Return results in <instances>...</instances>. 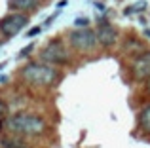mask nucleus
Instances as JSON below:
<instances>
[{"instance_id": "obj_1", "label": "nucleus", "mask_w": 150, "mask_h": 148, "mask_svg": "<svg viewBox=\"0 0 150 148\" xmlns=\"http://www.w3.org/2000/svg\"><path fill=\"white\" fill-rule=\"evenodd\" d=\"M48 129V122L44 116L36 114V112L21 110L10 114L4 123V131H8L10 135H17V137H40Z\"/></svg>"}, {"instance_id": "obj_2", "label": "nucleus", "mask_w": 150, "mask_h": 148, "mask_svg": "<svg viewBox=\"0 0 150 148\" xmlns=\"http://www.w3.org/2000/svg\"><path fill=\"white\" fill-rule=\"evenodd\" d=\"M19 78L23 80V84L30 85V87H40V89H50L53 85H57L63 80V72L57 67L46 65L42 61H30V63L23 65Z\"/></svg>"}, {"instance_id": "obj_3", "label": "nucleus", "mask_w": 150, "mask_h": 148, "mask_svg": "<svg viewBox=\"0 0 150 148\" xmlns=\"http://www.w3.org/2000/svg\"><path fill=\"white\" fill-rule=\"evenodd\" d=\"M67 40H69V48L74 53H78V55H91V53H95L101 48L99 40H97V34H95V29H89V27L70 30Z\"/></svg>"}, {"instance_id": "obj_4", "label": "nucleus", "mask_w": 150, "mask_h": 148, "mask_svg": "<svg viewBox=\"0 0 150 148\" xmlns=\"http://www.w3.org/2000/svg\"><path fill=\"white\" fill-rule=\"evenodd\" d=\"M38 57H40L42 63L51 65V67H67L72 61L70 48H67L63 38H51L48 44L40 49Z\"/></svg>"}, {"instance_id": "obj_5", "label": "nucleus", "mask_w": 150, "mask_h": 148, "mask_svg": "<svg viewBox=\"0 0 150 148\" xmlns=\"http://www.w3.org/2000/svg\"><path fill=\"white\" fill-rule=\"evenodd\" d=\"M29 13H21V11H10L0 19V34L4 38H13L29 25Z\"/></svg>"}, {"instance_id": "obj_6", "label": "nucleus", "mask_w": 150, "mask_h": 148, "mask_svg": "<svg viewBox=\"0 0 150 148\" xmlns=\"http://www.w3.org/2000/svg\"><path fill=\"white\" fill-rule=\"evenodd\" d=\"M129 76L135 82H146L150 78V49L135 53L129 61Z\"/></svg>"}, {"instance_id": "obj_7", "label": "nucleus", "mask_w": 150, "mask_h": 148, "mask_svg": "<svg viewBox=\"0 0 150 148\" xmlns=\"http://www.w3.org/2000/svg\"><path fill=\"white\" fill-rule=\"evenodd\" d=\"M95 34H97V40H99V46L101 48H106V49L112 48V46H116L118 38H120L118 29L108 21H101L99 25H97V29H95Z\"/></svg>"}, {"instance_id": "obj_8", "label": "nucleus", "mask_w": 150, "mask_h": 148, "mask_svg": "<svg viewBox=\"0 0 150 148\" xmlns=\"http://www.w3.org/2000/svg\"><path fill=\"white\" fill-rule=\"evenodd\" d=\"M8 8L11 11L21 13H33L40 8V0H8Z\"/></svg>"}, {"instance_id": "obj_9", "label": "nucleus", "mask_w": 150, "mask_h": 148, "mask_svg": "<svg viewBox=\"0 0 150 148\" xmlns=\"http://www.w3.org/2000/svg\"><path fill=\"white\" fill-rule=\"evenodd\" d=\"M0 148H30L25 137H17V135H4L0 137Z\"/></svg>"}, {"instance_id": "obj_10", "label": "nucleus", "mask_w": 150, "mask_h": 148, "mask_svg": "<svg viewBox=\"0 0 150 148\" xmlns=\"http://www.w3.org/2000/svg\"><path fill=\"white\" fill-rule=\"evenodd\" d=\"M137 125L144 135H150V103H146L139 110V118H137Z\"/></svg>"}, {"instance_id": "obj_11", "label": "nucleus", "mask_w": 150, "mask_h": 148, "mask_svg": "<svg viewBox=\"0 0 150 148\" xmlns=\"http://www.w3.org/2000/svg\"><path fill=\"white\" fill-rule=\"evenodd\" d=\"M8 120V104L4 103L2 99H0V131L4 129V123H6Z\"/></svg>"}, {"instance_id": "obj_12", "label": "nucleus", "mask_w": 150, "mask_h": 148, "mask_svg": "<svg viewBox=\"0 0 150 148\" xmlns=\"http://www.w3.org/2000/svg\"><path fill=\"white\" fill-rule=\"evenodd\" d=\"M144 8H146V2H141L139 6L135 4V6H129V8H125V11H124V13H125V15H129V13H133V11H143Z\"/></svg>"}, {"instance_id": "obj_13", "label": "nucleus", "mask_w": 150, "mask_h": 148, "mask_svg": "<svg viewBox=\"0 0 150 148\" xmlns=\"http://www.w3.org/2000/svg\"><path fill=\"white\" fill-rule=\"evenodd\" d=\"M40 30H42V27H33V29L27 32V38H34V36H38V34H40Z\"/></svg>"}, {"instance_id": "obj_14", "label": "nucleus", "mask_w": 150, "mask_h": 148, "mask_svg": "<svg viewBox=\"0 0 150 148\" xmlns=\"http://www.w3.org/2000/svg\"><path fill=\"white\" fill-rule=\"evenodd\" d=\"M33 48H34V46H29V48H27V49H23V51L19 53V57H25V55H27V53H29V51H33Z\"/></svg>"}, {"instance_id": "obj_15", "label": "nucleus", "mask_w": 150, "mask_h": 148, "mask_svg": "<svg viewBox=\"0 0 150 148\" xmlns=\"http://www.w3.org/2000/svg\"><path fill=\"white\" fill-rule=\"evenodd\" d=\"M143 34L148 38V40H150V29H144V30H143Z\"/></svg>"}, {"instance_id": "obj_16", "label": "nucleus", "mask_w": 150, "mask_h": 148, "mask_svg": "<svg viewBox=\"0 0 150 148\" xmlns=\"http://www.w3.org/2000/svg\"><path fill=\"white\" fill-rule=\"evenodd\" d=\"M146 91L150 93V78H148V80H146Z\"/></svg>"}, {"instance_id": "obj_17", "label": "nucleus", "mask_w": 150, "mask_h": 148, "mask_svg": "<svg viewBox=\"0 0 150 148\" xmlns=\"http://www.w3.org/2000/svg\"><path fill=\"white\" fill-rule=\"evenodd\" d=\"M0 46H2V42H0Z\"/></svg>"}]
</instances>
